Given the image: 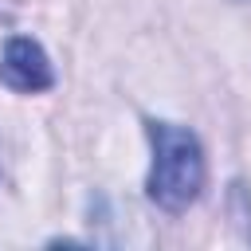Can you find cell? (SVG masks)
Wrapping results in <instances>:
<instances>
[{
  "mask_svg": "<svg viewBox=\"0 0 251 251\" xmlns=\"http://www.w3.org/2000/svg\"><path fill=\"white\" fill-rule=\"evenodd\" d=\"M149 137H153L149 196L165 212H184L200 196V188H204V153H200V141H196V133H188L180 126H169V122H153Z\"/></svg>",
  "mask_w": 251,
  "mask_h": 251,
  "instance_id": "obj_1",
  "label": "cell"
},
{
  "mask_svg": "<svg viewBox=\"0 0 251 251\" xmlns=\"http://www.w3.org/2000/svg\"><path fill=\"white\" fill-rule=\"evenodd\" d=\"M0 78L12 90L35 94V90L51 86V63H47V55H43L39 43H31V39H8L4 59H0Z\"/></svg>",
  "mask_w": 251,
  "mask_h": 251,
  "instance_id": "obj_2",
  "label": "cell"
}]
</instances>
